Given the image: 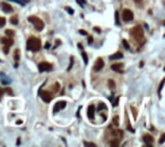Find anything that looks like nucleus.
Wrapping results in <instances>:
<instances>
[{
	"mask_svg": "<svg viewBox=\"0 0 165 147\" xmlns=\"http://www.w3.org/2000/svg\"><path fill=\"white\" fill-rule=\"evenodd\" d=\"M93 29H94L95 32H97V33H102V31H101V28H99V27H94Z\"/></svg>",
	"mask_w": 165,
	"mask_h": 147,
	"instance_id": "34",
	"label": "nucleus"
},
{
	"mask_svg": "<svg viewBox=\"0 0 165 147\" xmlns=\"http://www.w3.org/2000/svg\"><path fill=\"white\" fill-rule=\"evenodd\" d=\"M1 9L5 11V13H11V11H13V7H11L9 4H7V2H2Z\"/></svg>",
	"mask_w": 165,
	"mask_h": 147,
	"instance_id": "12",
	"label": "nucleus"
},
{
	"mask_svg": "<svg viewBox=\"0 0 165 147\" xmlns=\"http://www.w3.org/2000/svg\"><path fill=\"white\" fill-rule=\"evenodd\" d=\"M164 83H165V79H163V80L160 81V84H159V87H158V94L159 95H160V92H162L163 86H164Z\"/></svg>",
	"mask_w": 165,
	"mask_h": 147,
	"instance_id": "20",
	"label": "nucleus"
},
{
	"mask_svg": "<svg viewBox=\"0 0 165 147\" xmlns=\"http://www.w3.org/2000/svg\"><path fill=\"white\" fill-rule=\"evenodd\" d=\"M103 67H104V61H103V59L102 58H98L96 60V62H95V65H94V71H99L101 69H103Z\"/></svg>",
	"mask_w": 165,
	"mask_h": 147,
	"instance_id": "8",
	"label": "nucleus"
},
{
	"mask_svg": "<svg viewBox=\"0 0 165 147\" xmlns=\"http://www.w3.org/2000/svg\"><path fill=\"white\" fill-rule=\"evenodd\" d=\"M10 23L14 25H17L18 24V17L17 16H13V17L10 18Z\"/></svg>",
	"mask_w": 165,
	"mask_h": 147,
	"instance_id": "18",
	"label": "nucleus"
},
{
	"mask_svg": "<svg viewBox=\"0 0 165 147\" xmlns=\"http://www.w3.org/2000/svg\"><path fill=\"white\" fill-rule=\"evenodd\" d=\"M38 95H40L41 99H42L43 102H45V103H50V102L52 101V99H53V95H52V93L51 92H47V90L40 89V90H38Z\"/></svg>",
	"mask_w": 165,
	"mask_h": 147,
	"instance_id": "4",
	"label": "nucleus"
},
{
	"mask_svg": "<svg viewBox=\"0 0 165 147\" xmlns=\"http://www.w3.org/2000/svg\"><path fill=\"white\" fill-rule=\"evenodd\" d=\"M130 33H131V36H132L136 41H140L144 37V31H142L141 26H139V25H137V26H135L133 28H131Z\"/></svg>",
	"mask_w": 165,
	"mask_h": 147,
	"instance_id": "3",
	"label": "nucleus"
},
{
	"mask_svg": "<svg viewBox=\"0 0 165 147\" xmlns=\"http://www.w3.org/2000/svg\"><path fill=\"white\" fill-rule=\"evenodd\" d=\"M122 67H123V65L122 63H113L112 66H111V69H113L114 71H122Z\"/></svg>",
	"mask_w": 165,
	"mask_h": 147,
	"instance_id": "13",
	"label": "nucleus"
},
{
	"mask_svg": "<svg viewBox=\"0 0 165 147\" xmlns=\"http://www.w3.org/2000/svg\"><path fill=\"white\" fill-rule=\"evenodd\" d=\"M5 24H6V18H4V17H0V27L5 26Z\"/></svg>",
	"mask_w": 165,
	"mask_h": 147,
	"instance_id": "22",
	"label": "nucleus"
},
{
	"mask_svg": "<svg viewBox=\"0 0 165 147\" xmlns=\"http://www.w3.org/2000/svg\"><path fill=\"white\" fill-rule=\"evenodd\" d=\"M5 90H6L7 93H9V94H10V95H13V92H11V90L9 89V88H6V89H5Z\"/></svg>",
	"mask_w": 165,
	"mask_h": 147,
	"instance_id": "36",
	"label": "nucleus"
},
{
	"mask_svg": "<svg viewBox=\"0 0 165 147\" xmlns=\"http://www.w3.org/2000/svg\"><path fill=\"white\" fill-rule=\"evenodd\" d=\"M20 144V138H18L17 139V145H19Z\"/></svg>",
	"mask_w": 165,
	"mask_h": 147,
	"instance_id": "39",
	"label": "nucleus"
},
{
	"mask_svg": "<svg viewBox=\"0 0 165 147\" xmlns=\"http://www.w3.org/2000/svg\"><path fill=\"white\" fill-rule=\"evenodd\" d=\"M66 10H67L68 13L70 14V15H72V14H74V10H72V9L70 8V7H66Z\"/></svg>",
	"mask_w": 165,
	"mask_h": 147,
	"instance_id": "31",
	"label": "nucleus"
},
{
	"mask_svg": "<svg viewBox=\"0 0 165 147\" xmlns=\"http://www.w3.org/2000/svg\"><path fill=\"white\" fill-rule=\"evenodd\" d=\"M118 102H119V97H117V99H115V101L113 102V106H117L118 105Z\"/></svg>",
	"mask_w": 165,
	"mask_h": 147,
	"instance_id": "35",
	"label": "nucleus"
},
{
	"mask_svg": "<svg viewBox=\"0 0 165 147\" xmlns=\"http://www.w3.org/2000/svg\"><path fill=\"white\" fill-rule=\"evenodd\" d=\"M0 41H1V43L5 45V46H8V47L14 44L13 40H11V38H8V37H1Z\"/></svg>",
	"mask_w": 165,
	"mask_h": 147,
	"instance_id": "11",
	"label": "nucleus"
},
{
	"mask_svg": "<svg viewBox=\"0 0 165 147\" xmlns=\"http://www.w3.org/2000/svg\"><path fill=\"white\" fill-rule=\"evenodd\" d=\"M131 111H132V113H133V118L137 119V111H136V109L133 108V106H131Z\"/></svg>",
	"mask_w": 165,
	"mask_h": 147,
	"instance_id": "25",
	"label": "nucleus"
},
{
	"mask_svg": "<svg viewBox=\"0 0 165 147\" xmlns=\"http://www.w3.org/2000/svg\"><path fill=\"white\" fill-rule=\"evenodd\" d=\"M38 70H40L41 72L51 71L52 70V65L51 63H47V62H41V63H38Z\"/></svg>",
	"mask_w": 165,
	"mask_h": 147,
	"instance_id": "7",
	"label": "nucleus"
},
{
	"mask_svg": "<svg viewBox=\"0 0 165 147\" xmlns=\"http://www.w3.org/2000/svg\"><path fill=\"white\" fill-rule=\"evenodd\" d=\"M16 123H17V124H22V123H23V121H22V120H18V121L16 122Z\"/></svg>",
	"mask_w": 165,
	"mask_h": 147,
	"instance_id": "38",
	"label": "nucleus"
},
{
	"mask_svg": "<svg viewBox=\"0 0 165 147\" xmlns=\"http://www.w3.org/2000/svg\"><path fill=\"white\" fill-rule=\"evenodd\" d=\"M142 140L145 141V144H146V146L150 147L151 144H153L154 141V138L151 135H149V133H146V135H144V137H142Z\"/></svg>",
	"mask_w": 165,
	"mask_h": 147,
	"instance_id": "9",
	"label": "nucleus"
},
{
	"mask_svg": "<svg viewBox=\"0 0 165 147\" xmlns=\"http://www.w3.org/2000/svg\"><path fill=\"white\" fill-rule=\"evenodd\" d=\"M94 112H95V106L92 104L87 109V117L89 120H94Z\"/></svg>",
	"mask_w": 165,
	"mask_h": 147,
	"instance_id": "10",
	"label": "nucleus"
},
{
	"mask_svg": "<svg viewBox=\"0 0 165 147\" xmlns=\"http://www.w3.org/2000/svg\"><path fill=\"white\" fill-rule=\"evenodd\" d=\"M133 1H135V2H141L142 0H133Z\"/></svg>",
	"mask_w": 165,
	"mask_h": 147,
	"instance_id": "40",
	"label": "nucleus"
},
{
	"mask_svg": "<svg viewBox=\"0 0 165 147\" xmlns=\"http://www.w3.org/2000/svg\"><path fill=\"white\" fill-rule=\"evenodd\" d=\"M164 140H165V133H163V135L160 136V138H159V144H163Z\"/></svg>",
	"mask_w": 165,
	"mask_h": 147,
	"instance_id": "28",
	"label": "nucleus"
},
{
	"mask_svg": "<svg viewBox=\"0 0 165 147\" xmlns=\"http://www.w3.org/2000/svg\"><path fill=\"white\" fill-rule=\"evenodd\" d=\"M87 41H88V43H89V44H92V43L93 42H94V38H93V36H88V37H87Z\"/></svg>",
	"mask_w": 165,
	"mask_h": 147,
	"instance_id": "30",
	"label": "nucleus"
},
{
	"mask_svg": "<svg viewBox=\"0 0 165 147\" xmlns=\"http://www.w3.org/2000/svg\"><path fill=\"white\" fill-rule=\"evenodd\" d=\"M81 57H83V59H84L85 65H87V63H88V57H87V53H86L84 50H83V52H81Z\"/></svg>",
	"mask_w": 165,
	"mask_h": 147,
	"instance_id": "16",
	"label": "nucleus"
},
{
	"mask_svg": "<svg viewBox=\"0 0 165 147\" xmlns=\"http://www.w3.org/2000/svg\"><path fill=\"white\" fill-rule=\"evenodd\" d=\"M6 34L8 36H13L14 35V31H11V29H6Z\"/></svg>",
	"mask_w": 165,
	"mask_h": 147,
	"instance_id": "26",
	"label": "nucleus"
},
{
	"mask_svg": "<svg viewBox=\"0 0 165 147\" xmlns=\"http://www.w3.org/2000/svg\"><path fill=\"white\" fill-rule=\"evenodd\" d=\"M108 144H110V146H119V140L118 139H111Z\"/></svg>",
	"mask_w": 165,
	"mask_h": 147,
	"instance_id": "17",
	"label": "nucleus"
},
{
	"mask_svg": "<svg viewBox=\"0 0 165 147\" xmlns=\"http://www.w3.org/2000/svg\"><path fill=\"white\" fill-rule=\"evenodd\" d=\"M72 63H74V58H72V57H70V65H69V67H68V70H70V69H71Z\"/></svg>",
	"mask_w": 165,
	"mask_h": 147,
	"instance_id": "29",
	"label": "nucleus"
},
{
	"mask_svg": "<svg viewBox=\"0 0 165 147\" xmlns=\"http://www.w3.org/2000/svg\"><path fill=\"white\" fill-rule=\"evenodd\" d=\"M59 87H60V84H59V83L54 84V90H59Z\"/></svg>",
	"mask_w": 165,
	"mask_h": 147,
	"instance_id": "32",
	"label": "nucleus"
},
{
	"mask_svg": "<svg viewBox=\"0 0 165 147\" xmlns=\"http://www.w3.org/2000/svg\"><path fill=\"white\" fill-rule=\"evenodd\" d=\"M108 86H110L111 88H115V83H114V80H108Z\"/></svg>",
	"mask_w": 165,
	"mask_h": 147,
	"instance_id": "23",
	"label": "nucleus"
},
{
	"mask_svg": "<svg viewBox=\"0 0 165 147\" xmlns=\"http://www.w3.org/2000/svg\"><path fill=\"white\" fill-rule=\"evenodd\" d=\"M113 124H114L115 127L119 126V122H118V117H114V118H113Z\"/></svg>",
	"mask_w": 165,
	"mask_h": 147,
	"instance_id": "27",
	"label": "nucleus"
},
{
	"mask_svg": "<svg viewBox=\"0 0 165 147\" xmlns=\"http://www.w3.org/2000/svg\"><path fill=\"white\" fill-rule=\"evenodd\" d=\"M114 17H115V24L119 26L120 25V20H119V11H115V14H114Z\"/></svg>",
	"mask_w": 165,
	"mask_h": 147,
	"instance_id": "19",
	"label": "nucleus"
},
{
	"mask_svg": "<svg viewBox=\"0 0 165 147\" xmlns=\"http://www.w3.org/2000/svg\"><path fill=\"white\" fill-rule=\"evenodd\" d=\"M84 146H88V147H95L96 145L94 142H88V141H84Z\"/></svg>",
	"mask_w": 165,
	"mask_h": 147,
	"instance_id": "21",
	"label": "nucleus"
},
{
	"mask_svg": "<svg viewBox=\"0 0 165 147\" xmlns=\"http://www.w3.org/2000/svg\"><path fill=\"white\" fill-rule=\"evenodd\" d=\"M14 58H15V61L16 62H18L19 61V59H20V57H19V50H15V52H14Z\"/></svg>",
	"mask_w": 165,
	"mask_h": 147,
	"instance_id": "15",
	"label": "nucleus"
},
{
	"mask_svg": "<svg viewBox=\"0 0 165 147\" xmlns=\"http://www.w3.org/2000/svg\"><path fill=\"white\" fill-rule=\"evenodd\" d=\"M122 43H123V46H124V47H126V49H127V50H129V49H130V45H129V44H128V42H127V41H126V40H123V41H122Z\"/></svg>",
	"mask_w": 165,
	"mask_h": 147,
	"instance_id": "24",
	"label": "nucleus"
},
{
	"mask_svg": "<svg viewBox=\"0 0 165 147\" xmlns=\"http://www.w3.org/2000/svg\"><path fill=\"white\" fill-rule=\"evenodd\" d=\"M121 58H123V54L121 52H117V53L110 56V60H118V59H121Z\"/></svg>",
	"mask_w": 165,
	"mask_h": 147,
	"instance_id": "14",
	"label": "nucleus"
},
{
	"mask_svg": "<svg viewBox=\"0 0 165 147\" xmlns=\"http://www.w3.org/2000/svg\"><path fill=\"white\" fill-rule=\"evenodd\" d=\"M27 49L33 52H37L41 49V41L35 36H31L27 40Z\"/></svg>",
	"mask_w": 165,
	"mask_h": 147,
	"instance_id": "1",
	"label": "nucleus"
},
{
	"mask_svg": "<svg viewBox=\"0 0 165 147\" xmlns=\"http://www.w3.org/2000/svg\"><path fill=\"white\" fill-rule=\"evenodd\" d=\"M66 105H67V102H66V101H59V102H57V103L54 104L53 113H57V112H59V111L63 110V109L66 108Z\"/></svg>",
	"mask_w": 165,
	"mask_h": 147,
	"instance_id": "6",
	"label": "nucleus"
},
{
	"mask_svg": "<svg viewBox=\"0 0 165 147\" xmlns=\"http://www.w3.org/2000/svg\"><path fill=\"white\" fill-rule=\"evenodd\" d=\"M27 20L34 25L36 31H42V29L44 28V23H43L38 17H36V16H29V17L27 18Z\"/></svg>",
	"mask_w": 165,
	"mask_h": 147,
	"instance_id": "2",
	"label": "nucleus"
},
{
	"mask_svg": "<svg viewBox=\"0 0 165 147\" xmlns=\"http://www.w3.org/2000/svg\"><path fill=\"white\" fill-rule=\"evenodd\" d=\"M122 19L127 23L131 22V20L133 19V13L130 9H124V10L122 11Z\"/></svg>",
	"mask_w": 165,
	"mask_h": 147,
	"instance_id": "5",
	"label": "nucleus"
},
{
	"mask_svg": "<svg viewBox=\"0 0 165 147\" xmlns=\"http://www.w3.org/2000/svg\"><path fill=\"white\" fill-rule=\"evenodd\" d=\"M79 33H80L81 35H87V32L84 31V29H79Z\"/></svg>",
	"mask_w": 165,
	"mask_h": 147,
	"instance_id": "33",
	"label": "nucleus"
},
{
	"mask_svg": "<svg viewBox=\"0 0 165 147\" xmlns=\"http://www.w3.org/2000/svg\"><path fill=\"white\" fill-rule=\"evenodd\" d=\"M50 46H51V45H50V43H46V44H45V46H44V47H45V49H49Z\"/></svg>",
	"mask_w": 165,
	"mask_h": 147,
	"instance_id": "37",
	"label": "nucleus"
}]
</instances>
